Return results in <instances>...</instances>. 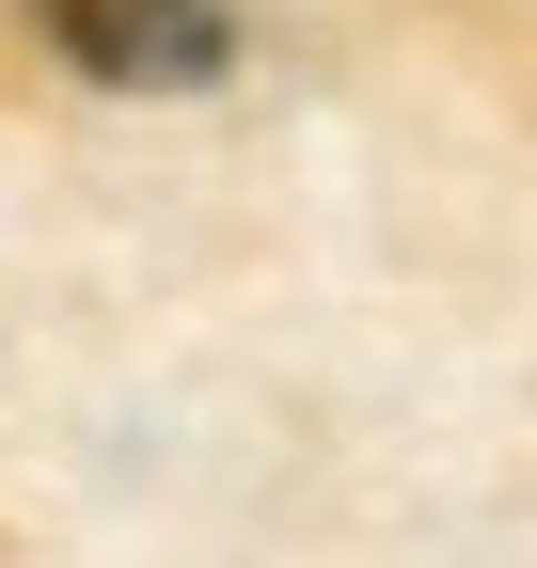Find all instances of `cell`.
Returning <instances> with one entry per match:
<instances>
[{"label": "cell", "instance_id": "obj_1", "mask_svg": "<svg viewBox=\"0 0 537 568\" xmlns=\"http://www.w3.org/2000/svg\"><path fill=\"white\" fill-rule=\"evenodd\" d=\"M48 48L80 63V80L111 95H190V80H222V0H32Z\"/></svg>", "mask_w": 537, "mask_h": 568}]
</instances>
